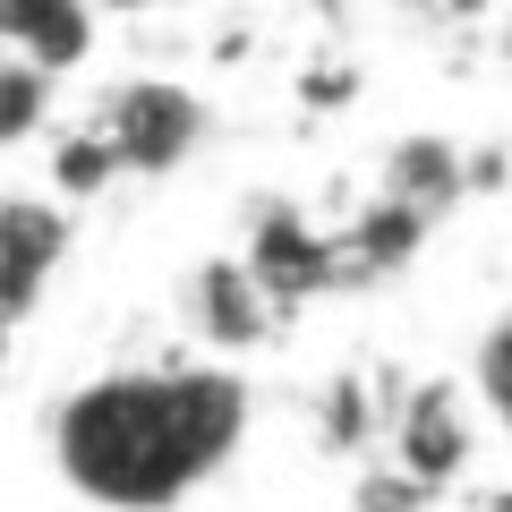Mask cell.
Instances as JSON below:
<instances>
[{
    "label": "cell",
    "mask_w": 512,
    "mask_h": 512,
    "mask_svg": "<svg viewBox=\"0 0 512 512\" xmlns=\"http://www.w3.org/2000/svg\"><path fill=\"white\" fill-rule=\"evenodd\" d=\"M0 367H9V333H0Z\"/></svg>",
    "instance_id": "obj_13"
},
{
    "label": "cell",
    "mask_w": 512,
    "mask_h": 512,
    "mask_svg": "<svg viewBox=\"0 0 512 512\" xmlns=\"http://www.w3.org/2000/svg\"><path fill=\"white\" fill-rule=\"evenodd\" d=\"M180 316H188V342H197V359H256V350L282 333V308H274V291L239 265V248H222V256H205L197 274L180 282Z\"/></svg>",
    "instance_id": "obj_5"
},
{
    "label": "cell",
    "mask_w": 512,
    "mask_h": 512,
    "mask_svg": "<svg viewBox=\"0 0 512 512\" xmlns=\"http://www.w3.org/2000/svg\"><path fill=\"white\" fill-rule=\"evenodd\" d=\"M478 444H487V419H478L470 384H453V376H419V384H402V393L384 402L376 461H384L393 478H410V487L436 504L444 487H461V478L478 470Z\"/></svg>",
    "instance_id": "obj_3"
},
{
    "label": "cell",
    "mask_w": 512,
    "mask_h": 512,
    "mask_svg": "<svg viewBox=\"0 0 512 512\" xmlns=\"http://www.w3.org/2000/svg\"><path fill=\"white\" fill-rule=\"evenodd\" d=\"M470 402H478V419L512 444V308L495 316V325L478 333V350H470Z\"/></svg>",
    "instance_id": "obj_11"
},
{
    "label": "cell",
    "mask_w": 512,
    "mask_h": 512,
    "mask_svg": "<svg viewBox=\"0 0 512 512\" xmlns=\"http://www.w3.org/2000/svg\"><path fill=\"white\" fill-rule=\"evenodd\" d=\"M376 197H393V205H410V214L444 222L461 197H470V154H461L453 137H402V146H384Z\"/></svg>",
    "instance_id": "obj_8"
},
{
    "label": "cell",
    "mask_w": 512,
    "mask_h": 512,
    "mask_svg": "<svg viewBox=\"0 0 512 512\" xmlns=\"http://www.w3.org/2000/svg\"><path fill=\"white\" fill-rule=\"evenodd\" d=\"M69 248H77V214L52 188H0V333H18L52 299Z\"/></svg>",
    "instance_id": "obj_4"
},
{
    "label": "cell",
    "mask_w": 512,
    "mask_h": 512,
    "mask_svg": "<svg viewBox=\"0 0 512 512\" xmlns=\"http://www.w3.org/2000/svg\"><path fill=\"white\" fill-rule=\"evenodd\" d=\"M256 384L231 359H146L69 384L43 419L52 478L86 512H180L239 461Z\"/></svg>",
    "instance_id": "obj_1"
},
{
    "label": "cell",
    "mask_w": 512,
    "mask_h": 512,
    "mask_svg": "<svg viewBox=\"0 0 512 512\" xmlns=\"http://www.w3.org/2000/svg\"><path fill=\"white\" fill-rule=\"evenodd\" d=\"M103 18H163V9H188V0H94Z\"/></svg>",
    "instance_id": "obj_12"
},
{
    "label": "cell",
    "mask_w": 512,
    "mask_h": 512,
    "mask_svg": "<svg viewBox=\"0 0 512 512\" xmlns=\"http://www.w3.org/2000/svg\"><path fill=\"white\" fill-rule=\"evenodd\" d=\"M77 120L111 146L120 180H171V171H188L205 154L214 111H205V94L188 86V77H120V86H103L94 111H77Z\"/></svg>",
    "instance_id": "obj_2"
},
{
    "label": "cell",
    "mask_w": 512,
    "mask_h": 512,
    "mask_svg": "<svg viewBox=\"0 0 512 512\" xmlns=\"http://www.w3.org/2000/svg\"><path fill=\"white\" fill-rule=\"evenodd\" d=\"M103 9L94 0H0V60H26L43 77H77L103 52Z\"/></svg>",
    "instance_id": "obj_7"
},
{
    "label": "cell",
    "mask_w": 512,
    "mask_h": 512,
    "mask_svg": "<svg viewBox=\"0 0 512 512\" xmlns=\"http://www.w3.org/2000/svg\"><path fill=\"white\" fill-rule=\"evenodd\" d=\"M111 180H120V163H111V146L94 137L86 120H69V128H52V137H43V188H52L60 205L103 197Z\"/></svg>",
    "instance_id": "obj_9"
},
{
    "label": "cell",
    "mask_w": 512,
    "mask_h": 512,
    "mask_svg": "<svg viewBox=\"0 0 512 512\" xmlns=\"http://www.w3.org/2000/svg\"><path fill=\"white\" fill-rule=\"evenodd\" d=\"M52 94H60V77L26 69V60H0V154L52 137Z\"/></svg>",
    "instance_id": "obj_10"
},
{
    "label": "cell",
    "mask_w": 512,
    "mask_h": 512,
    "mask_svg": "<svg viewBox=\"0 0 512 512\" xmlns=\"http://www.w3.org/2000/svg\"><path fill=\"white\" fill-rule=\"evenodd\" d=\"M239 265L291 316V308H308V299L333 291V231L308 222V205H291V197H256L248 222H239Z\"/></svg>",
    "instance_id": "obj_6"
}]
</instances>
